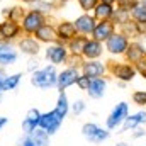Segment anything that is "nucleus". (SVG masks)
<instances>
[{"instance_id":"obj_22","label":"nucleus","mask_w":146,"mask_h":146,"mask_svg":"<svg viewBox=\"0 0 146 146\" xmlns=\"http://www.w3.org/2000/svg\"><path fill=\"white\" fill-rule=\"evenodd\" d=\"M68 110H70L68 97H66L65 92H60V95H58V102H56V107H54V112H56L61 119H65L66 114H68Z\"/></svg>"},{"instance_id":"obj_28","label":"nucleus","mask_w":146,"mask_h":146,"mask_svg":"<svg viewBox=\"0 0 146 146\" xmlns=\"http://www.w3.org/2000/svg\"><path fill=\"white\" fill-rule=\"evenodd\" d=\"M143 54H145V49L138 44H133L131 48H127V58L133 60V61H139Z\"/></svg>"},{"instance_id":"obj_4","label":"nucleus","mask_w":146,"mask_h":146,"mask_svg":"<svg viewBox=\"0 0 146 146\" xmlns=\"http://www.w3.org/2000/svg\"><path fill=\"white\" fill-rule=\"evenodd\" d=\"M61 122H63V119H61V117H60L54 110H49V112L41 114V119H39V127H41L42 131H46L49 136H53V134L60 129Z\"/></svg>"},{"instance_id":"obj_20","label":"nucleus","mask_w":146,"mask_h":146,"mask_svg":"<svg viewBox=\"0 0 146 146\" xmlns=\"http://www.w3.org/2000/svg\"><path fill=\"white\" fill-rule=\"evenodd\" d=\"M17 58H19V53L10 44H7L3 48V51L0 53V66H10L17 61Z\"/></svg>"},{"instance_id":"obj_40","label":"nucleus","mask_w":146,"mask_h":146,"mask_svg":"<svg viewBox=\"0 0 146 146\" xmlns=\"http://www.w3.org/2000/svg\"><path fill=\"white\" fill-rule=\"evenodd\" d=\"M22 2H24V3H29V5H33V3H34L36 0H22Z\"/></svg>"},{"instance_id":"obj_1","label":"nucleus","mask_w":146,"mask_h":146,"mask_svg":"<svg viewBox=\"0 0 146 146\" xmlns=\"http://www.w3.org/2000/svg\"><path fill=\"white\" fill-rule=\"evenodd\" d=\"M56 80H58V73H56L54 65H48L44 68H36L31 73V83L41 90H48V88L54 87Z\"/></svg>"},{"instance_id":"obj_10","label":"nucleus","mask_w":146,"mask_h":146,"mask_svg":"<svg viewBox=\"0 0 146 146\" xmlns=\"http://www.w3.org/2000/svg\"><path fill=\"white\" fill-rule=\"evenodd\" d=\"M106 46L112 54H121L127 49V39L122 34H110L106 39Z\"/></svg>"},{"instance_id":"obj_38","label":"nucleus","mask_w":146,"mask_h":146,"mask_svg":"<svg viewBox=\"0 0 146 146\" xmlns=\"http://www.w3.org/2000/svg\"><path fill=\"white\" fill-rule=\"evenodd\" d=\"M139 72L143 73V75H146V66L143 65V61H139Z\"/></svg>"},{"instance_id":"obj_31","label":"nucleus","mask_w":146,"mask_h":146,"mask_svg":"<svg viewBox=\"0 0 146 146\" xmlns=\"http://www.w3.org/2000/svg\"><path fill=\"white\" fill-rule=\"evenodd\" d=\"M78 3H80V7L85 10V12H88L90 9H95V5L99 3L97 0H78Z\"/></svg>"},{"instance_id":"obj_43","label":"nucleus","mask_w":146,"mask_h":146,"mask_svg":"<svg viewBox=\"0 0 146 146\" xmlns=\"http://www.w3.org/2000/svg\"><path fill=\"white\" fill-rule=\"evenodd\" d=\"M0 102H2V95H0Z\"/></svg>"},{"instance_id":"obj_33","label":"nucleus","mask_w":146,"mask_h":146,"mask_svg":"<svg viewBox=\"0 0 146 146\" xmlns=\"http://www.w3.org/2000/svg\"><path fill=\"white\" fill-rule=\"evenodd\" d=\"M72 110L76 114V115H80V114L85 110V102H83V100H76V102L72 106Z\"/></svg>"},{"instance_id":"obj_32","label":"nucleus","mask_w":146,"mask_h":146,"mask_svg":"<svg viewBox=\"0 0 146 146\" xmlns=\"http://www.w3.org/2000/svg\"><path fill=\"white\" fill-rule=\"evenodd\" d=\"M88 83H90V78H88L87 75H80V76L76 78V85H78L82 90H87V88H88Z\"/></svg>"},{"instance_id":"obj_17","label":"nucleus","mask_w":146,"mask_h":146,"mask_svg":"<svg viewBox=\"0 0 146 146\" xmlns=\"http://www.w3.org/2000/svg\"><path fill=\"white\" fill-rule=\"evenodd\" d=\"M82 54L87 58V60H95L102 54V44L100 41H95V39H87L85 41V46H83V51Z\"/></svg>"},{"instance_id":"obj_16","label":"nucleus","mask_w":146,"mask_h":146,"mask_svg":"<svg viewBox=\"0 0 146 146\" xmlns=\"http://www.w3.org/2000/svg\"><path fill=\"white\" fill-rule=\"evenodd\" d=\"M106 87H107V83H106L104 78H100V76L90 78V83H88L87 92H88V95H90L92 99H100V97H104V94H106Z\"/></svg>"},{"instance_id":"obj_3","label":"nucleus","mask_w":146,"mask_h":146,"mask_svg":"<svg viewBox=\"0 0 146 146\" xmlns=\"http://www.w3.org/2000/svg\"><path fill=\"white\" fill-rule=\"evenodd\" d=\"M15 146H49V134L37 127L31 133H24V136L15 143Z\"/></svg>"},{"instance_id":"obj_42","label":"nucleus","mask_w":146,"mask_h":146,"mask_svg":"<svg viewBox=\"0 0 146 146\" xmlns=\"http://www.w3.org/2000/svg\"><path fill=\"white\" fill-rule=\"evenodd\" d=\"M117 146H127V145H126V143H119Z\"/></svg>"},{"instance_id":"obj_41","label":"nucleus","mask_w":146,"mask_h":146,"mask_svg":"<svg viewBox=\"0 0 146 146\" xmlns=\"http://www.w3.org/2000/svg\"><path fill=\"white\" fill-rule=\"evenodd\" d=\"M100 2H104V3H112V2H115V0H100Z\"/></svg>"},{"instance_id":"obj_27","label":"nucleus","mask_w":146,"mask_h":146,"mask_svg":"<svg viewBox=\"0 0 146 146\" xmlns=\"http://www.w3.org/2000/svg\"><path fill=\"white\" fill-rule=\"evenodd\" d=\"M85 37L82 36H75L72 37L70 41H68V49L72 51L73 54H82V51H83V46H85Z\"/></svg>"},{"instance_id":"obj_37","label":"nucleus","mask_w":146,"mask_h":146,"mask_svg":"<svg viewBox=\"0 0 146 146\" xmlns=\"http://www.w3.org/2000/svg\"><path fill=\"white\" fill-rule=\"evenodd\" d=\"M7 124H9V119L2 115V117H0V131H3V127H5Z\"/></svg>"},{"instance_id":"obj_23","label":"nucleus","mask_w":146,"mask_h":146,"mask_svg":"<svg viewBox=\"0 0 146 146\" xmlns=\"http://www.w3.org/2000/svg\"><path fill=\"white\" fill-rule=\"evenodd\" d=\"M24 15H26V9L21 7V5H15V7H10V9L3 10V17H5V19L15 21V22H19V24H21V21L24 19Z\"/></svg>"},{"instance_id":"obj_44","label":"nucleus","mask_w":146,"mask_h":146,"mask_svg":"<svg viewBox=\"0 0 146 146\" xmlns=\"http://www.w3.org/2000/svg\"><path fill=\"white\" fill-rule=\"evenodd\" d=\"M63 2H70V0H63Z\"/></svg>"},{"instance_id":"obj_35","label":"nucleus","mask_w":146,"mask_h":146,"mask_svg":"<svg viewBox=\"0 0 146 146\" xmlns=\"http://www.w3.org/2000/svg\"><path fill=\"white\" fill-rule=\"evenodd\" d=\"M136 5V0H119V7L121 10H129L131 7Z\"/></svg>"},{"instance_id":"obj_11","label":"nucleus","mask_w":146,"mask_h":146,"mask_svg":"<svg viewBox=\"0 0 146 146\" xmlns=\"http://www.w3.org/2000/svg\"><path fill=\"white\" fill-rule=\"evenodd\" d=\"M19 49L24 53V54H27V56H37V53H39V49H41V42L37 41L36 37L33 36H26L22 37V39H19Z\"/></svg>"},{"instance_id":"obj_24","label":"nucleus","mask_w":146,"mask_h":146,"mask_svg":"<svg viewBox=\"0 0 146 146\" xmlns=\"http://www.w3.org/2000/svg\"><path fill=\"white\" fill-rule=\"evenodd\" d=\"M141 122H146V114L145 112H138V114H134V115H131V117H126L124 119V126H122V131H129V129H133V127H136L138 124H141Z\"/></svg>"},{"instance_id":"obj_18","label":"nucleus","mask_w":146,"mask_h":146,"mask_svg":"<svg viewBox=\"0 0 146 146\" xmlns=\"http://www.w3.org/2000/svg\"><path fill=\"white\" fill-rule=\"evenodd\" d=\"M82 70H83V75H87L88 78H97V76H102V73L106 72V66L100 61L88 60L87 63L82 65Z\"/></svg>"},{"instance_id":"obj_29","label":"nucleus","mask_w":146,"mask_h":146,"mask_svg":"<svg viewBox=\"0 0 146 146\" xmlns=\"http://www.w3.org/2000/svg\"><path fill=\"white\" fill-rule=\"evenodd\" d=\"M133 17L136 21H139V22H146V7L145 5H134Z\"/></svg>"},{"instance_id":"obj_15","label":"nucleus","mask_w":146,"mask_h":146,"mask_svg":"<svg viewBox=\"0 0 146 146\" xmlns=\"http://www.w3.org/2000/svg\"><path fill=\"white\" fill-rule=\"evenodd\" d=\"M39 119H41V112L37 109H29L24 121H22V131L24 133H31L39 127Z\"/></svg>"},{"instance_id":"obj_21","label":"nucleus","mask_w":146,"mask_h":146,"mask_svg":"<svg viewBox=\"0 0 146 146\" xmlns=\"http://www.w3.org/2000/svg\"><path fill=\"white\" fill-rule=\"evenodd\" d=\"M94 10H95V19H99V21H109V17L114 14L112 5L110 3H104V2L97 3Z\"/></svg>"},{"instance_id":"obj_7","label":"nucleus","mask_w":146,"mask_h":146,"mask_svg":"<svg viewBox=\"0 0 146 146\" xmlns=\"http://www.w3.org/2000/svg\"><path fill=\"white\" fill-rule=\"evenodd\" d=\"M46 58L56 66V65L65 63L68 60V49L63 44H49L46 49Z\"/></svg>"},{"instance_id":"obj_13","label":"nucleus","mask_w":146,"mask_h":146,"mask_svg":"<svg viewBox=\"0 0 146 146\" xmlns=\"http://www.w3.org/2000/svg\"><path fill=\"white\" fill-rule=\"evenodd\" d=\"M110 34H114V24L109 21H100L95 24L94 31H92V36L95 41H106Z\"/></svg>"},{"instance_id":"obj_19","label":"nucleus","mask_w":146,"mask_h":146,"mask_svg":"<svg viewBox=\"0 0 146 146\" xmlns=\"http://www.w3.org/2000/svg\"><path fill=\"white\" fill-rule=\"evenodd\" d=\"M56 34L58 41H70L76 36V27L73 22H60V26L56 27Z\"/></svg>"},{"instance_id":"obj_39","label":"nucleus","mask_w":146,"mask_h":146,"mask_svg":"<svg viewBox=\"0 0 146 146\" xmlns=\"http://www.w3.org/2000/svg\"><path fill=\"white\" fill-rule=\"evenodd\" d=\"M7 44H9V42H3V41H0V53H2V51H3V48H5V46H7Z\"/></svg>"},{"instance_id":"obj_9","label":"nucleus","mask_w":146,"mask_h":146,"mask_svg":"<svg viewBox=\"0 0 146 146\" xmlns=\"http://www.w3.org/2000/svg\"><path fill=\"white\" fill-rule=\"evenodd\" d=\"M78 76H80V75H78V70L73 68V66L63 70L61 73H58V80H56L58 90H60V92H65V88H68L70 85L76 83V78H78Z\"/></svg>"},{"instance_id":"obj_5","label":"nucleus","mask_w":146,"mask_h":146,"mask_svg":"<svg viewBox=\"0 0 146 146\" xmlns=\"http://www.w3.org/2000/svg\"><path fill=\"white\" fill-rule=\"evenodd\" d=\"M21 33H22V29H21L19 22L10 21V19H3L0 22V41L10 42V41H14L21 36Z\"/></svg>"},{"instance_id":"obj_26","label":"nucleus","mask_w":146,"mask_h":146,"mask_svg":"<svg viewBox=\"0 0 146 146\" xmlns=\"http://www.w3.org/2000/svg\"><path fill=\"white\" fill-rule=\"evenodd\" d=\"M22 80V73H14V75H7L5 80H3V90L5 92H10V90H15L19 87Z\"/></svg>"},{"instance_id":"obj_8","label":"nucleus","mask_w":146,"mask_h":146,"mask_svg":"<svg viewBox=\"0 0 146 146\" xmlns=\"http://www.w3.org/2000/svg\"><path fill=\"white\" fill-rule=\"evenodd\" d=\"M127 117V104L121 102L117 104L114 110L110 112V115L107 117V129H115L117 126H121L124 122V119Z\"/></svg>"},{"instance_id":"obj_25","label":"nucleus","mask_w":146,"mask_h":146,"mask_svg":"<svg viewBox=\"0 0 146 146\" xmlns=\"http://www.w3.org/2000/svg\"><path fill=\"white\" fill-rule=\"evenodd\" d=\"M114 75L117 78L127 82L134 76V68H131L129 65H117V66H114Z\"/></svg>"},{"instance_id":"obj_2","label":"nucleus","mask_w":146,"mask_h":146,"mask_svg":"<svg viewBox=\"0 0 146 146\" xmlns=\"http://www.w3.org/2000/svg\"><path fill=\"white\" fill-rule=\"evenodd\" d=\"M42 24H46V15H44L42 12H39V10L31 9V10L26 12L24 19L21 21V29H22L24 34L34 36V33H36Z\"/></svg>"},{"instance_id":"obj_36","label":"nucleus","mask_w":146,"mask_h":146,"mask_svg":"<svg viewBox=\"0 0 146 146\" xmlns=\"http://www.w3.org/2000/svg\"><path fill=\"white\" fill-rule=\"evenodd\" d=\"M5 76H7V73L3 72V68H0V95L5 92L3 90V80H5Z\"/></svg>"},{"instance_id":"obj_34","label":"nucleus","mask_w":146,"mask_h":146,"mask_svg":"<svg viewBox=\"0 0 146 146\" xmlns=\"http://www.w3.org/2000/svg\"><path fill=\"white\" fill-rule=\"evenodd\" d=\"M133 99H134V102H136V104L143 106V104H146V92H134Z\"/></svg>"},{"instance_id":"obj_30","label":"nucleus","mask_w":146,"mask_h":146,"mask_svg":"<svg viewBox=\"0 0 146 146\" xmlns=\"http://www.w3.org/2000/svg\"><path fill=\"white\" fill-rule=\"evenodd\" d=\"M33 9L34 10H39V12H48V10H51V3H48V2H41V0H36L34 3H33Z\"/></svg>"},{"instance_id":"obj_6","label":"nucleus","mask_w":146,"mask_h":146,"mask_svg":"<svg viewBox=\"0 0 146 146\" xmlns=\"http://www.w3.org/2000/svg\"><path fill=\"white\" fill-rule=\"evenodd\" d=\"M82 134H83L90 143H95V145L104 143V141L109 138V131L99 127V126L94 124V122H87V124H83V127H82Z\"/></svg>"},{"instance_id":"obj_14","label":"nucleus","mask_w":146,"mask_h":146,"mask_svg":"<svg viewBox=\"0 0 146 146\" xmlns=\"http://www.w3.org/2000/svg\"><path fill=\"white\" fill-rule=\"evenodd\" d=\"M75 27H76V33H82V34H92L94 27H95V17L88 15V14H83L80 17H76V21L73 22Z\"/></svg>"},{"instance_id":"obj_12","label":"nucleus","mask_w":146,"mask_h":146,"mask_svg":"<svg viewBox=\"0 0 146 146\" xmlns=\"http://www.w3.org/2000/svg\"><path fill=\"white\" fill-rule=\"evenodd\" d=\"M34 36L39 42H48V44H53L58 41V34H56V29L51 26V24H42Z\"/></svg>"}]
</instances>
